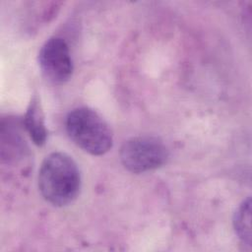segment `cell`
Here are the masks:
<instances>
[{
	"label": "cell",
	"mask_w": 252,
	"mask_h": 252,
	"mask_svg": "<svg viewBox=\"0 0 252 252\" xmlns=\"http://www.w3.org/2000/svg\"><path fill=\"white\" fill-rule=\"evenodd\" d=\"M38 187L42 197L57 207L73 203L81 189V175L74 159L60 152L48 155L38 172Z\"/></svg>",
	"instance_id": "1"
},
{
	"label": "cell",
	"mask_w": 252,
	"mask_h": 252,
	"mask_svg": "<svg viewBox=\"0 0 252 252\" xmlns=\"http://www.w3.org/2000/svg\"><path fill=\"white\" fill-rule=\"evenodd\" d=\"M66 130L71 140L85 152L101 156L113 144L112 132L106 121L90 107H78L66 117Z\"/></svg>",
	"instance_id": "2"
},
{
	"label": "cell",
	"mask_w": 252,
	"mask_h": 252,
	"mask_svg": "<svg viewBox=\"0 0 252 252\" xmlns=\"http://www.w3.org/2000/svg\"><path fill=\"white\" fill-rule=\"evenodd\" d=\"M168 150L155 136H137L127 140L121 147L120 159L124 167L133 173H143L165 163Z\"/></svg>",
	"instance_id": "3"
},
{
	"label": "cell",
	"mask_w": 252,
	"mask_h": 252,
	"mask_svg": "<svg viewBox=\"0 0 252 252\" xmlns=\"http://www.w3.org/2000/svg\"><path fill=\"white\" fill-rule=\"evenodd\" d=\"M38 61L43 75L51 83H66L73 73V61L67 42L61 37H50L40 48Z\"/></svg>",
	"instance_id": "4"
},
{
	"label": "cell",
	"mask_w": 252,
	"mask_h": 252,
	"mask_svg": "<svg viewBox=\"0 0 252 252\" xmlns=\"http://www.w3.org/2000/svg\"><path fill=\"white\" fill-rule=\"evenodd\" d=\"M24 124L32 142L38 147L43 146L46 142L47 131L43 111L37 96L32 98L24 118Z\"/></svg>",
	"instance_id": "5"
},
{
	"label": "cell",
	"mask_w": 252,
	"mask_h": 252,
	"mask_svg": "<svg viewBox=\"0 0 252 252\" xmlns=\"http://www.w3.org/2000/svg\"><path fill=\"white\" fill-rule=\"evenodd\" d=\"M233 225L239 239L250 245L251 243V201L250 198L243 201L234 214Z\"/></svg>",
	"instance_id": "6"
}]
</instances>
